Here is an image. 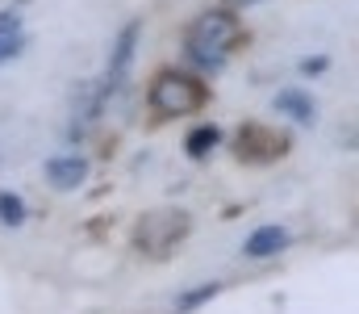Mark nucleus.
Wrapping results in <instances>:
<instances>
[{
  "mask_svg": "<svg viewBox=\"0 0 359 314\" xmlns=\"http://www.w3.org/2000/svg\"><path fill=\"white\" fill-rule=\"evenodd\" d=\"M288 147H292V138L284 130L268 126V122H243L238 134H234V155L243 164H255V168L276 164L280 155H288Z\"/></svg>",
  "mask_w": 359,
  "mask_h": 314,
  "instance_id": "4",
  "label": "nucleus"
},
{
  "mask_svg": "<svg viewBox=\"0 0 359 314\" xmlns=\"http://www.w3.org/2000/svg\"><path fill=\"white\" fill-rule=\"evenodd\" d=\"M217 294V285H201L196 294H188V298H180V306H196V302H205V298H213Z\"/></svg>",
  "mask_w": 359,
  "mask_h": 314,
  "instance_id": "14",
  "label": "nucleus"
},
{
  "mask_svg": "<svg viewBox=\"0 0 359 314\" xmlns=\"http://www.w3.org/2000/svg\"><path fill=\"white\" fill-rule=\"evenodd\" d=\"M288 243H292V235H288L284 226L268 222V226H259V230H251V235H247L243 256H247V260H268V256H280Z\"/></svg>",
  "mask_w": 359,
  "mask_h": 314,
  "instance_id": "7",
  "label": "nucleus"
},
{
  "mask_svg": "<svg viewBox=\"0 0 359 314\" xmlns=\"http://www.w3.org/2000/svg\"><path fill=\"white\" fill-rule=\"evenodd\" d=\"M271 109L284 113V117H292L297 126H313V122H318V101H313L305 89H280V93L271 97Z\"/></svg>",
  "mask_w": 359,
  "mask_h": 314,
  "instance_id": "8",
  "label": "nucleus"
},
{
  "mask_svg": "<svg viewBox=\"0 0 359 314\" xmlns=\"http://www.w3.org/2000/svg\"><path fill=\"white\" fill-rule=\"evenodd\" d=\"M147 105L159 113V117H188V113H201L209 105V84L192 72H159L147 89Z\"/></svg>",
  "mask_w": 359,
  "mask_h": 314,
  "instance_id": "2",
  "label": "nucleus"
},
{
  "mask_svg": "<svg viewBox=\"0 0 359 314\" xmlns=\"http://www.w3.org/2000/svg\"><path fill=\"white\" fill-rule=\"evenodd\" d=\"M217 143H222V126L201 122V126H192V130L184 134V155H188V159H209V155L217 151Z\"/></svg>",
  "mask_w": 359,
  "mask_h": 314,
  "instance_id": "9",
  "label": "nucleus"
},
{
  "mask_svg": "<svg viewBox=\"0 0 359 314\" xmlns=\"http://www.w3.org/2000/svg\"><path fill=\"white\" fill-rule=\"evenodd\" d=\"M238 42H243V21L230 8H205L184 30V55L201 72H222L226 59L238 51Z\"/></svg>",
  "mask_w": 359,
  "mask_h": 314,
  "instance_id": "1",
  "label": "nucleus"
},
{
  "mask_svg": "<svg viewBox=\"0 0 359 314\" xmlns=\"http://www.w3.org/2000/svg\"><path fill=\"white\" fill-rule=\"evenodd\" d=\"M4 30H21V8H0V34Z\"/></svg>",
  "mask_w": 359,
  "mask_h": 314,
  "instance_id": "13",
  "label": "nucleus"
},
{
  "mask_svg": "<svg viewBox=\"0 0 359 314\" xmlns=\"http://www.w3.org/2000/svg\"><path fill=\"white\" fill-rule=\"evenodd\" d=\"M243 4H251V0H243Z\"/></svg>",
  "mask_w": 359,
  "mask_h": 314,
  "instance_id": "15",
  "label": "nucleus"
},
{
  "mask_svg": "<svg viewBox=\"0 0 359 314\" xmlns=\"http://www.w3.org/2000/svg\"><path fill=\"white\" fill-rule=\"evenodd\" d=\"M326 67H330V59H326V55H313V59L305 55V59H301V72H305V76H322Z\"/></svg>",
  "mask_w": 359,
  "mask_h": 314,
  "instance_id": "12",
  "label": "nucleus"
},
{
  "mask_svg": "<svg viewBox=\"0 0 359 314\" xmlns=\"http://www.w3.org/2000/svg\"><path fill=\"white\" fill-rule=\"evenodd\" d=\"M25 46H29V34H25V30H4V34H0V67L13 63V59H21Z\"/></svg>",
  "mask_w": 359,
  "mask_h": 314,
  "instance_id": "10",
  "label": "nucleus"
},
{
  "mask_svg": "<svg viewBox=\"0 0 359 314\" xmlns=\"http://www.w3.org/2000/svg\"><path fill=\"white\" fill-rule=\"evenodd\" d=\"M42 176L50 181V189L72 193V189H80V185L88 181V159L76 155V151H67V155H50L46 168H42Z\"/></svg>",
  "mask_w": 359,
  "mask_h": 314,
  "instance_id": "6",
  "label": "nucleus"
},
{
  "mask_svg": "<svg viewBox=\"0 0 359 314\" xmlns=\"http://www.w3.org/2000/svg\"><path fill=\"white\" fill-rule=\"evenodd\" d=\"M138 38H142V21H126V25L117 30V38H113V46H109L104 84H100V93H104V97H113L117 89H126L130 67H134V55H138Z\"/></svg>",
  "mask_w": 359,
  "mask_h": 314,
  "instance_id": "5",
  "label": "nucleus"
},
{
  "mask_svg": "<svg viewBox=\"0 0 359 314\" xmlns=\"http://www.w3.org/2000/svg\"><path fill=\"white\" fill-rule=\"evenodd\" d=\"M25 214H29V209H25V202H21L17 193H8V189L0 193V222H4V226H21Z\"/></svg>",
  "mask_w": 359,
  "mask_h": 314,
  "instance_id": "11",
  "label": "nucleus"
},
{
  "mask_svg": "<svg viewBox=\"0 0 359 314\" xmlns=\"http://www.w3.org/2000/svg\"><path fill=\"white\" fill-rule=\"evenodd\" d=\"M188 230H192V222L184 209H151L134 226V247L147 256H168L176 243H184Z\"/></svg>",
  "mask_w": 359,
  "mask_h": 314,
  "instance_id": "3",
  "label": "nucleus"
}]
</instances>
